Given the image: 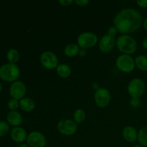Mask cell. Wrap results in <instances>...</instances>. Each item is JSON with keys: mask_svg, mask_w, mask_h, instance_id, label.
Wrapping results in <instances>:
<instances>
[{"mask_svg": "<svg viewBox=\"0 0 147 147\" xmlns=\"http://www.w3.org/2000/svg\"><path fill=\"white\" fill-rule=\"evenodd\" d=\"M143 17L137 9L124 8L116 14L113 25L121 34H129L138 31L143 25Z\"/></svg>", "mask_w": 147, "mask_h": 147, "instance_id": "6da1fadb", "label": "cell"}, {"mask_svg": "<svg viewBox=\"0 0 147 147\" xmlns=\"http://www.w3.org/2000/svg\"><path fill=\"white\" fill-rule=\"evenodd\" d=\"M116 47L124 55H131L137 50V42L136 40L129 34H121L116 39Z\"/></svg>", "mask_w": 147, "mask_h": 147, "instance_id": "7a4b0ae2", "label": "cell"}, {"mask_svg": "<svg viewBox=\"0 0 147 147\" xmlns=\"http://www.w3.org/2000/svg\"><path fill=\"white\" fill-rule=\"evenodd\" d=\"M20 76V69L17 64L6 63L0 66V79L5 82L14 83Z\"/></svg>", "mask_w": 147, "mask_h": 147, "instance_id": "3957f363", "label": "cell"}, {"mask_svg": "<svg viewBox=\"0 0 147 147\" xmlns=\"http://www.w3.org/2000/svg\"><path fill=\"white\" fill-rule=\"evenodd\" d=\"M146 89V85L142 78H135L129 81L127 91L131 98H139L143 96Z\"/></svg>", "mask_w": 147, "mask_h": 147, "instance_id": "277c9868", "label": "cell"}, {"mask_svg": "<svg viewBox=\"0 0 147 147\" xmlns=\"http://www.w3.org/2000/svg\"><path fill=\"white\" fill-rule=\"evenodd\" d=\"M116 66L119 70L124 73H130L134 70V59L129 55L121 54L117 57L116 60Z\"/></svg>", "mask_w": 147, "mask_h": 147, "instance_id": "5b68a950", "label": "cell"}, {"mask_svg": "<svg viewBox=\"0 0 147 147\" xmlns=\"http://www.w3.org/2000/svg\"><path fill=\"white\" fill-rule=\"evenodd\" d=\"M98 37L91 32H84L78 36L77 45L80 48L87 49L95 47L98 43Z\"/></svg>", "mask_w": 147, "mask_h": 147, "instance_id": "8992f818", "label": "cell"}, {"mask_svg": "<svg viewBox=\"0 0 147 147\" xmlns=\"http://www.w3.org/2000/svg\"><path fill=\"white\" fill-rule=\"evenodd\" d=\"M57 129L58 131L64 136H73L77 132L78 124L71 119H64L57 123Z\"/></svg>", "mask_w": 147, "mask_h": 147, "instance_id": "52a82bcc", "label": "cell"}, {"mask_svg": "<svg viewBox=\"0 0 147 147\" xmlns=\"http://www.w3.org/2000/svg\"><path fill=\"white\" fill-rule=\"evenodd\" d=\"M40 61L42 65L47 70L56 69L59 65L57 56L51 51L43 52L40 55Z\"/></svg>", "mask_w": 147, "mask_h": 147, "instance_id": "ba28073f", "label": "cell"}, {"mask_svg": "<svg viewBox=\"0 0 147 147\" xmlns=\"http://www.w3.org/2000/svg\"><path fill=\"white\" fill-rule=\"evenodd\" d=\"M110 91L106 88H100L94 93V101L96 106L101 109L107 107L111 102Z\"/></svg>", "mask_w": 147, "mask_h": 147, "instance_id": "9c48e42d", "label": "cell"}, {"mask_svg": "<svg viewBox=\"0 0 147 147\" xmlns=\"http://www.w3.org/2000/svg\"><path fill=\"white\" fill-rule=\"evenodd\" d=\"M26 144L30 147H45L47 144V139L42 132L33 131L28 134Z\"/></svg>", "mask_w": 147, "mask_h": 147, "instance_id": "30bf717a", "label": "cell"}, {"mask_svg": "<svg viewBox=\"0 0 147 147\" xmlns=\"http://www.w3.org/2000/svg\"><path fill=\"white\" fill-rule=\"evenodd\" d=\"M9 92L11 98L20 100L25 97L27 88L23 82L17 80L11 83L9 89Z\"/></svg>", "mask_w": 147, "mask_h": 147, "instance_id": "8fae6325", "label": "cell"}, {"mask_svg": "<svg viewBox=\"0 0 147 147\" xmlns=\"http://www.w3.org/2000/svg\"><path fill=\"white\" fill-rule=\"evenodd\" d=\"M116 43V40L115 37L106 34L99 40L98 48L103 53H109L113 50Z\"/></svg>", "mask_w": 147, "mask_h": 147, "instance_id": "7c38bea8", "label": "cell"}, {"mask_svg": "<svg viewBox=\"0 0 147 147\" xmlns=\"http://www.w3.org/2000/svg\"><path fill=\"white\" fill-rule=\"evenodd\" d=\"M28 134L25 129L20 126L14 127L10 131V137L14 142L18 144H23L27 140Z\"/></svg>", "mask_w": 147, "mask_h": 147, "instance_id": "4fadbf2b", "label": "cell"}, {"mask_svg": "<svg viewBox=\"0 0 147 147\" xmlns=\"http://www.w3.org/2000/svg\"><path fill=\"white\" fill-rule=\"evenodd\" d=\"M122 136L129 143H134L138 139V131L134 126H126L123 129Z\"/></svg>", "mask_w": 147, "mask_h": 147, "instance_id": "5bb4252c", "label": "cell"}, {"mask_svg": "<svg viewBox=\"0 0 147 147\" xmlns=\"http://www.w3.org/2000/svg\"><path fill=\"white\" fill-rule=\"evenodd\" d=\"M7 121L11 126L17 127L22 123V116L17 111H9L7 114Z\"/></svg>", "mask_w": 147, "mask_h": 147, "instance_id": "9a60e30c", "label": "cell"}, {"mask_svg": "<svg viewBox=\"0 0 147 147\" xmlns=\"http://www.w3.org/2000/svg\"><path fill=\"white\" fill-rule=\"evenodd\" d=\"M20 108L24 112H31L35 108V102L31 98L24 97L20 100Z\"/></svg>", "mask_w": 147, "mask_h": 147, "instance_id": "2e32d148", "label": "cell"}, {"mask_svg": "<svg viewBox=\"0 0 147 147\" xmlns=\"http://www.w3.org/2000/svg\"><path fill=\"white\" fill-rule=\"evenodd\" d=\"M56 72L59 77L62 78H67L72 74L71 67L65 63L59 64L56 68Z\"/></svg>", "mask_w": 147, "mask_h": 147, "instance_id": "e0dca14e", "label": "cell"}, {"mask_svg": "<svg viewBox=\"0 0 147 147\" xmlns=\"http://www.w3.org/2000/svg\"><path fill=\"white\" fill-rule=\"evenodd\" d=\"M80 47L77 44L70 43L67 45L64 48V54L67 57H74L78 55Z\"/></svg>", "mask_w": 147, "mask_h": 147, "instance_id": "ac0fdd59", "label": "cell"}, {"mask_svg": "<svg viewBox=\"0 0 147 147\" xmlns=\"http://www.w3.org/2000/svg\"><path fill=\"white\" fill-rule=\"evenodd\" d=\"M135 65L141 71H147V56L144 55H139L134 59Z\"/></svg>", "mask_w": 147, "mask_h": 147, "instance_id": "d6986e66", "label": "cell"}, {"mask_svg": "<svg viewBox=\"0 0 147 147\" xmlns=\"http://www.w3.org/2000/svg\"><path fill=\"white\" fill-rule=\"evenodd\" d=\"M6 57H7V60H8L9 63L16 64L20 60V55L18 50L14 48H11L8 50Z\"/></svg>", "mask_w": 147, "mask_h": 147, "instance_id": "ffe728a7", "label": "cell"}, {"mask_svg": "<svg viewBox=\"0 0 147 147\" xmlns=\"http://www.w3.org/2000/svg\"><path fill=\"white\" fill-rule=\"evenodd\" d=\"M137 141L141 146L147 147V126H143L139 129Z\"/></svg>", "mask_w": 147, "mask_h": 147, "instance_id": "44dd1931", "label": "cell"}, {"mask_svg": "<svg viewBox=\"0 0 147 147\" xmlns=\"http://www.w3.org/2000/svg\"><path fill=\"white\" fill-rule=\"evenodd\" d=\"M86 117V113L83 109H78L73 113V121L77 124L82 123L85 121Z\"/></svg>", "mask_w": 147, "mask_h": 147, "instance_id": "7402d4cb", "label": "cell"}, {"mask_svg": "<svg viewBox=\"0 0 147 147\" xmlns=\"http://www.w3.org/2000/svg\"><path fill=\"white\" fill-rule=\"evenodd\" d=\"M10 125L5 121H0V136H4L9 132Z\"/></svg>", "mask_w": 147, "mask_h": 147, "instance_id": "603a6c76", "label": "cell"}, {"mask_svg": "<svg viewBox=\"0 0 147 147\" xmlns=\"http://www.w3.org/2000/svg\"><path fill=\"white\" fill-rule=\"evenodd\" d=\"M7 107L9 109L10 111H14L20 108V101L17 99L11 98L7 102Z\"/></svg>", "mask_w": 147, "mask_h": 147, "instance_id": "cb8c5ba5", "label": "cell"}, {"mask_svg": "<svg viewBox=\"0 0 147 147\" xmlns=\"http://www.w3.org/2000/svg\"><path fill=\"white\" fill-rule=\"evenodd\" d=\"M130 103L131 107H132L133 109H139L141 106V101L139 98H131L130 99Z\"/></svg>", "mask_w": 147, "mask_h": 147, "instance_id": "d4e9b609", "label": "cell"}, {"mask_svg": "<svg viewBox=\"0 0 147 147\" xmlns=\"http://www.w3.org/2000/svg\"><path fill=\"white\" fill-rule=\"evenodd\" d=\"M118 32H119V31H118V30L116 29V27H115L114 25H113L108 29L107 34L111 36V37H115L116 36V34H118Z\"/></svg>", "mask_w": 147, "mask_h": 147, "instance_id": "484cf974", "label": "cell"}, {"mask_svg": "<svg viewBox=\"0 0 147 147\" xmlns=\"http://www.w3.org/2000/svg\"><path fill=\"white\" fill-rule=\"evenodd\" d=\"M74 3L78 7H86L90 3L89 0H75Z\"/></svg>", "mask_w": 147, "mask_h": 147, "instance_id": "4316f807", "label": "cell"}, {"mask_svg": "<svg viewBox=\"0 0 147 147\" xmlns=\"http://www.w3.org/2000/svg\"><path fill=\"white\" fill-rule=\"evenodd\" d=\"M58 2L60 5L63 6V7H69L74 2V1L73 0H59Z\"/></svg>", "mask_w": 147, "mask_h": 147, "instance_id": "83f0119b", "label": "cell"}, {"mask_svg": "<svg viewBox=\"0 0 147 147\" xmlns=\"http://www.w3.org/2000/svg\"><path fill=\"white\" fill-rule=\"evenodd\" d=\"M136 4L140 8L146 9L147 8V0H137Z\"/></svg>", "mask_w": 147, "mask_h": 147, "instance_id": "f1b7e54d", "label": "cell"}, {"mask_svg": "<svg viewBox=\"0 0 147 147\" xmlns=\"http://www.w3.org/2000/svg\"><path fill=\"white\" fill-rule=\"evenodd\" d=\"M87 54V51H86V49H83V48H80V50H79V53L78 55L80 56V57H83L86 55Z\"/></svg>", "mask_w": 147, "mask_h": 147, "instance_id": "f546056e", "label": "cell"}, {"mask_svg": "<svg viewBox=\"0 0 147 147\" xmlns=\"http://www.w3.org/2000/svg\"><path fill=\"white\" fill-rule=\"evenodd\" d=\"M92 88H93L95 91H96L97 90H98V89L100 88V86H99L98 83H93V84H92Z\"/></svg>", "mask_w": 147, "mask_h": 147, "instance_id": "4dcf8cb0", "label": "cell"}, {"mask_svg": "<svg viewBox=\"0 0 147 147\" xmlns=\"http://www.w3.org/2000/svg\"><path fill=\"white\" fill-rule=\"evenodd\" d=\"M142 46H143V47L145 50H147V37H145L143 40V42H142Z\"/></svg>", "mask_w": 147, "mask_h": 147, "instance_id": "1f68e13d", "label": "cell"}, {"mask_svg": "<svg viewBox=\"0 0 147 147\" xmlns=\"http://www.w3.org/2000/svg\"><path fill=\"white\" fill-rule=\"evenodd\" d=\"M142 26H143L144 29V30L147 32V17H146V19H145L144 20L143 25H142Z\"/></svg>", "mask_w": 147, "mask_h": 147, "instance_id": "d6a6232c", "label": "cell"}, {"mask_svg": "<svg viewBox=\"0 0 147 147\" xmlns=\"http://www.w3.org/2000/svg\"><path fill=\"white\" fill-rule=\"evenodd\" d=\"M19 147H30V146H28L27 144H22L20 145V146Z\"/></svg>", "mask_w": 147, "mask_h": 147, "instance_id": "836d02e7", "label": "cell"}, {"mask_svg": "<svg viewBox=\"0 0 147 147\" xmlns=\"http://www.w3.org/2000/svg\"><path fill=\"white\" fill-rule=\"evenodd\" d=\"M133 147H143V146H141L140 144H136V145H134Z\"/></svg>", "mask_w": 147, "mask_h": 147, "instance_id": "e575fe53", "label": "cell"}, {"mask_svg": "<svg viewBox=\"0 0 147 147\" xmlns=\"http://www.w3.org/2000/svg\"><path fill=\"white\" fill-rule=\"evenodd\" d=\"M1 90H2V86H1V83H0V92L1 91Z\"/></svg>", "mask_w": 147, "mask_h": 147, "instance_id": "d590c367", "label": "cell"}, {"mask_svg": "<svg viewBox=\"0 0 147 147\" xmlns=\"http://www.w3.org/2000/svg\"><path fill=\"white\" fill-rule=\"evenodd\" d=\"M146 115H147V109H146Z\"/></svg>", "mask_w": 147, "mask_h": 147, "instance_id": "8d00e7d4", "label": "cell"}]
</instances>
